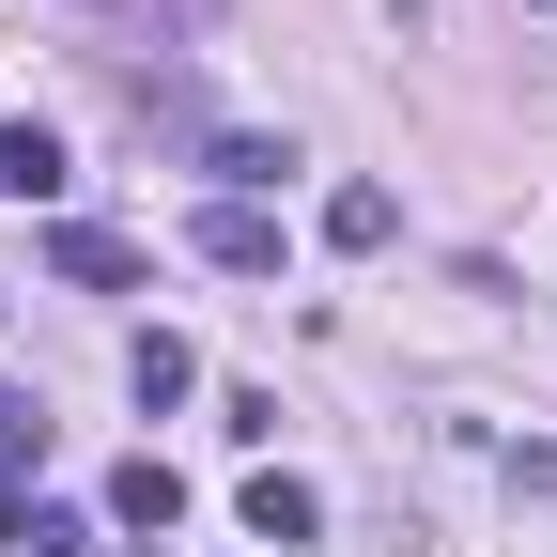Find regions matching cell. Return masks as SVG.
Instances as JSON below:
<instances>
[{
	"label": "cell",
	"mask_w": 557,
	"mask_h": 557,
	"mask_svg": "<svg viewBox=\"0 0 557 557\" xmlns=\"http://www.w3.org/2000/svg\"><path fill=\"white\" fill-rule=\"evenodd\" d=\"M201 171H218V186H233V201H263V186H278V171H295V139H248V124H233V139H218V156H201Z\"/></svg>",
	"instance_id": "6"
},
{
	"label": "cell",
	"mask_w": 557,
	"mask_h": 557,
	"mask_svg": "<svg viewBox=\"0 0 557 557\" xmlns=\"http://www.w3.org/2000/svg\"><path fill=\"white\" fill-rule=\"evenodd\" d=\"M201 263L218 278H278V218L263 201H218V218H201Z\"/></svg>",
	"instance_id": "1"
},
{
	"label": "cell",
	"mask_w": 557,
	"mask_h": 557,
	"mask_svg": "<svg viewBox=\"0 0 557 557\" xmlns=\"http://www.w3.org/2000/svg\"><path fill=\"white\" fill-rule=\"evenodd\" d=\"M387 233H403L387 186H341V201H325V248H387Z\"/></svg>",
	"instance_id": "7"
},
{
	"label": "cell",
	"mask_w": 557,
	"mask_h": 557,
	"mask_svg": "<svg viewBox=\"0 0 557 557\" xmlns=\"http://www.w3.org/2000/svg\"><path fill=\"white\" fill-rule=\"evenodd\" d=\"M47 263L78 278V295H124V278H139V248H124V233H94V218H62V233H47Z\"/></svg>",
	"instance_id": "2"
},
{
	"label": "cell",
	"mask_w": 557,
	"mask_h": 557,
	"mask_svg": "<svg viewBox=\"0 0 557 557\" xmlns=\"http://www.w3.org/2000/svg\"><path fill=\"white\" fill-rule=\"evenodd\" d=\"M0 201H62V139L47 124H0Z\"/></svg>",
	"instance_id": "5"
},
{
	"label": "cell",
	"mask_w": 557,
	"mask_h": 557,
	"mask_svg": "<svg viewBox=\"0 0 557 557\" xmlns=\"http://www.w3.org/2000/svg\"><path fill=\"white\" fill-rule=\"evenodd\" d=\"M0 310H16V295H0Z\"/></svg>",
	"instance_id": "10"
},
{
	"label": "cell",
	"mask_w": 557,
	"mask_h": 557,
	"mask_svg": "<svg viewBox=\"0 0 557 557\" xmlns=\"http://www.w3.org/2000/svg\"><path fill=\"white\" fill-rule=\"evenodd\" d=\"M109 527H139V542H156V527H186V480H171L156 449H139V465L109 480Z\"/></svg>",
	"instance_id": "3"
},
{
	"label": "cell",
	"mask_w": 557,
	"mask_h": 557,
	"mask_svg": "<svg viewBox=\"0 0 557 557\" xmlns=\"http://www.w3.org/2000/svg\"><path fill=\"white\" fill-rule=\"evenodd\" d=\"M310 527H325V496H310L295 465H263L248 480V542H310Z\"/></svg>",
	"instance_id": "4"
},
{
	"label": "cell",
	"mask_w": 557,
	"mask_h": 557,
	"mask_svg": "<svg viewBox=\"0 0 557 557\" xmlns=\"http://www.w3.org/2000/svg\"><path fill=\"white\" fill-rule=\"evenodd\" d=\"M124 372H139V403H186V387H201V357H186L171 325H139V357H124Z\"/></svg>",
	"instance_id": "8"
},
{
	"label": "cell",
	"mask_w": 557,
	"mask_h": 557,
	"mask_svg": "<svg viewBox=\"0 0 557 557\" xmlns=\"http://www.w3.org/2000/svg\"><path fill=\"white\" fill-rule=\"evenodd\" d=\"M527 16H557V0H527Z\"/></svg>",
	"instance_id": "9"
}]
</instances>
